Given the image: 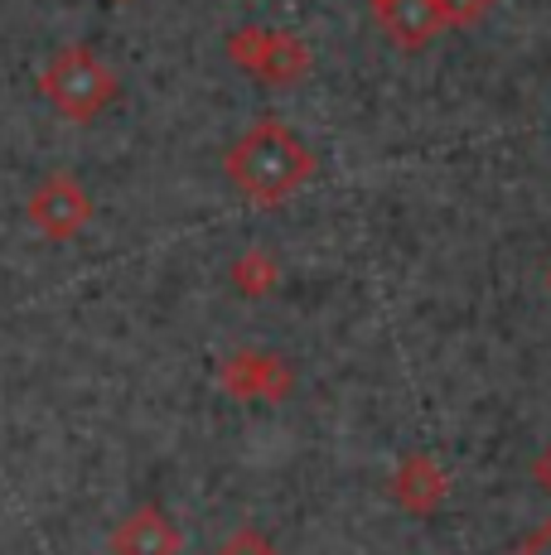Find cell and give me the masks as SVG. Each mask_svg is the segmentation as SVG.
Masks as SVG:
<instances>
[{"label": "cell", "instance_id": "5b68a950", "mask_svg": "<svg viewBox=\"0 0 551 555\" xmlns=\"http://www.w3.org/2000/svg\"><path fill=\"white\" fill-rule=\"evenodd\" d=\"M112 555H184V531L165 507H136L112 531Z\"/></svg>", "mask_w": 551, "mask_h": 555}, {"label": "cell", "instance_id": "277c9868", "mask_svg": "<svg viewBox=\"0 0 551 555\" xmlns=\"http://www.w3.org/2000/svg\"><path fill=\"white\" fill-rule=\"evenodd\" d=\"M25 218L44 242H73L92 222V198L68 169H54V175H44L35 184V194L25 203Z\"/></svg>", "mask_w": 551, "mask_h": 555}, {"label": "cell", "instance_id": "3957f363", "mask_svg": "<svg viewBox=\"0 0 551 555\" xmlns=\"http://www.w3.org/2000/svg\"><path fill=\"white\" fill-rule=\"evenodd\" d=\"M228 59L242 63V68L257 82H267V88H291V82H300L305 68H310V53H305L300 39L285 35V29H261V25L232 29Z\"/></svg>", "mask_w": 551, "mask_h": 555}, {"label": "cell", "instance_id": "9c48e42d", "mask_svg": "<svg viewBox=\"0 0 551 555\" xmlns=\"http://www.w3.org/2000/svg\"><path fill=\"white\" fill-rule=\"evenodd\" d=\"M214 555H281L271 546L267 537H261V531H252V527H242V531H232L228 541H222V546L214 551Z\"/></svg>", "mask_w": 551, "mask_h": 555}, {"label": "cell", "instance_id": "7c38bea8", "mask_svg": "<svg viewBox=\"0 0 551 555\" xmlns=\"http://www.w3.org/2000/svg\"><path fill=\"white\" fill-rule=\"evenodd\" d=\"M373 5H377V0H373Z\"/></svg>", "mask_w": 551, "mask_h": 555}, {"label": "cell", "instance_id": "52a82bcc", "mask_svg": "<svg viewBox=\"0 0 551 555\" xmlns=\"http://www.w3.org/2000/svg\"><path fill=\"white\" fill-rule=\"evenodd\" d=\"M445 493H450V478H445V468L426 454H407L401 468L392 474V498L407 512H436L445 503Z\"/></svg>", "mask_w": 551, "mask_h": 555}, {"label": "cell", "instance_id": "8fae6325", "mask_svg": "<svg viewBox=\"0 0 551 555\" xmlns=\"http://www.w3.org/2000/svg\"><path fill=\"white\" fill-rule=\"evenodd\" d=\"M533 478H537V483H542L547 493H551V444H547L542 454H537V464H533Z\"/></svg>", "mask_w": 551, "mask_h": 555}, {"label": "cell", "instance_id": "7a4b0ae2", "mask_svg": "<svg viewBox=\"0 0 551 555\" xmlns=\"http://www.w3.org/2000/svg\"><path fill=\"white\" fill-rule=\"evenodd\" d=\"M39 92L59 106L63 121H92L116 98V73L88 44H63L39 73Z\"/></svg>", "mask_w": 551, "mask_h": 555}, {"label": "cell", "instance_id": "ba28073f", "mask_svg": "<svg viewBox=\"0 0 551 555\" xmlns=\"http://www.w3.org/2000/svg\"><path fill=\"white\" fill-rule=\"evenodd\" d=\"M436 10H440L445 29H470V25H479V20L489 15L494 0H436Z\"/></svg>", "mask_w": 551, "mask_h": 555}, {"label": "cell", "instance_id": "30bf717a", "mask_svg": "<svg viewBox=\"0 0 551 555\" xmlns=\"http://www.w3.org/2000/svg\"><path fill=\"white\" fill-rule=\"evenodd\" d=\"M508 555H551V521H542V527H533L523 537V546L508 551Z\"/></svg>", "mask_w": 551, "mask_h": 555}, {"label": "cell", "instance_id": "8992f818", "mask_svg": "<svg viewBox=\"0 0 551 555\" xmlns=\"http://www.w3.org/2000/svg\"><path fill=\"white\" fill-rule=\"evenodd\" d=\"M373 10H377V29L387 35V44L401 53H421L445 29L436 0H377Z\"/></svg>", "mask_w": 551, "mask_h": 555}, {"label": "cell", "instance_id": "6da1fadb", "mask_svg": "<svg viewBox=\"0 0 551 555\" xmlns=\"http://www.w3.org/2000/svg\"><path fill=\"white\" fill-rule=\"evenodd\" d=\"M222 175L252 208H276L315 179V151L285 121L267 116L232 141V151L222 155Z\"/></svg>", "mask_w": 551, "mask_h": 555}]
</instances>
